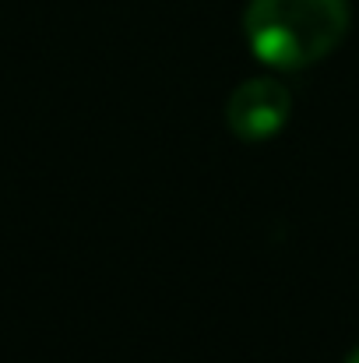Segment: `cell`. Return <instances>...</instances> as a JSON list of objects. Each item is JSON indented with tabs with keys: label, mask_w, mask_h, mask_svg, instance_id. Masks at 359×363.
<instances>
[{
	"label": "cell",
	"mask_w": 359,
	"mask_h": 363,
	"mask_svg": "<svg viewBox=\"0 0 359 363\" xmlns=\"http://www.w3.org/2000/svg\"><path fill=\"white\" fill-rule=\"evenodd\" d=\"M349 18V0H250L243 35L261 64L300 71L342 46Z\"/></svg>",
	"instance_id": "obj_1"
},
{
	"label": "cell",
	"mask_w": 359,
	"mask_h": 363,
	"mask_svg": "<svg viewBox=\"0 0 359 363\" xmlns=\"http://www.w3.org/2000/svg\"><path fill=\"white\" fill-rule=\"evenodd\" d=\"M346 363H359V346L353 350V353H349V357H346Z\"/></svg>",
	"instance_id": "obj_3"
},
{
	"label": "cell",
	"mask_w": 359,
	"mask_h": 363,
	"mask_svg": "<svg viewBox=\"0 0 359 363\" xmlns=\"http://www.w3.org/2000/svg\"><path fill=\"white\" fill-rule=\"evenodd\" d=\"M289 117H292V92L285 89V82L271 74L246 78L233 89L226 103V123L239 141H268L282 134Z\"/></svg>",
	"instance_id": "obj_2"
}]
</instances>
